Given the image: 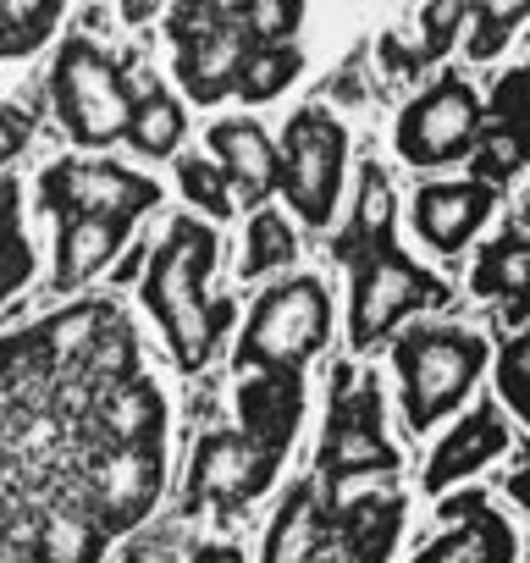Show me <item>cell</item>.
<instances>
[{
	"label": "cell",
	"mask_w": 530,
	"mask_h": 563,
	"mask_svg": "<svg viewBox=\"0 0 530 563\" xmlns=\"http://www.w3.org/2000/svg\"><path fill=\"white\" fill-rule=\"evenodd\" d=\"M321 486L299 481L288 492V503L277 508L272 530H265V552L260 563H316V552L327 547V514H321Z\"/></svg>",
	"instance_id": "ac0fdd59"
},
{
	"label": "cell",
	"mask_w": 530,
	"mask_h": 563,
	"mask_svg": "<svg viewBox=\"0 0 530 563\" xmlns=\"http://www.w3.org/2000/svg\"><path fill=\"white\" fill-rule=\"evenodd\" d=\"M486 365V343L453 327H415L398 338V376H404V420L426 431L448 409L464 404Z\"/></svg>",
	"instance_id": "3957f363"
},
{
	"label": "cell",
	"mask_w": 530,
	"mask_h": 563,
	"mask_svg": "<svg viewBox=\"0 0 530 563\" xmlns=\"http://www.w3.org/2000/svg\"><path fill=\"white\" fill-rule=\"evenodd\" d=\"M84 360V371L89 376H100V382H122V376H133L139 371V343H133V332L122 327V321H100V332L89 338V349L78 354Z\"/></svg>",
	"instance_id": "f1b7e54d"
},
{
	"label": "cell",
	"mask_w": 530,
	"mask_h": 563,
	"mask_svg": "<svg viewBox=\"0 0 530 563\" xmlns=\"http://www.w3.org/2000/svg\"><path fill=\"white\" fill-rule=\"evenodd\" d=\"M172 45H177V73H183V89L194 100H221L232 95L238 84V67L243 56L254 51L249 34L227 18L216 23H194V29H172Z\"/></svg>",
	"instance_id": "8fae6325"
},
{
	"label": "cell",
	"mask_w": 530,
	"mask_h": 563,
	"mask_svg": "<svg viewBox=\"0 0 530 563\" xmlns=\"http://www.w3.org/2000/svg\"><path fill=\"white\" fill-rule=\"evenodd\" d=\"M272 448L249 442L243 431H205L194 448V470H188V503L183 508H205V503H249L265 492V481L277 475Z\"/></svg>",
	"instance_id": "30bf717a"
},
{
	"label": "cell",
	"mask_w": 530,
	"mask_h": 563,
	"mask_svg": "<svg viewBox=\"0 0 530 563\" xmlns=\"http://www.w3.org/2000/svg\"><path fill=\"white\" fill-rule=\"evenodd\" d=\"M464 12H470L464 0H431V7L420 12V34H426V40H420V51H415V56H420V67L448 56V45H453V34H459Z\"/></svg>",
	"instance_id": "836d02e7"
},
{
	"label": "cell",
	"mask_w": 530,
	"mask_h": 563,
	"mask_svg": "<svg viewBox=\"0 0 530 563\" xmlns=\"http://www.w3.org/2000/svg\"><path fill=\"white\" fill-rule=\"evenodd\" d=\"M177 183H183V194L199 205V210H210V216H232V177L221 172V166H210V161H177Z\"/></svg>",
	"instance_id": "4dcf8cb0"
},
{
	"label": "cell",
	"mask_w": 530,
	"mask_h": 563,
	"mask_svg": "<svg viewBox=\"0 0 530 563\" xmlns=\"http://www.w3.org/2000/svg\"><path fill=\"white\" fill-rule=\"evenodd\" d=\"M95 508H100V530H128L150 514L155 492H161V459L155 448H117L111 459L95 464Z\"/></svg>",
	"instance_id": "7c38bea8"
},
{
	"label": "cell",
	"mask_w": 530,
	"mask_h": 563,
	"mask_svg": "<svg viewBox=\"0 0 530 563\" xmlns=\"http://www.w3.org/2000/svg\"><path fill=\"white\" fill-rule=\"evenodd\" d=\"M100 321H106V310H67V316H56V321H45V332H40V343H45V354L51 360H73V354H84L89 349V338L100 332Z\"/></svg>",
	"instance_id": "d6a6232c"
},
{
	"label": "cell",
	"mask_w": 530,
	"mask_h": 563,
	"mask_svg": "<svg viewBox=\"0 0 530 563\" xmlns=\"http://www.w3.org/2000/svg\"><path fill=\"white\" fill-rule=\"evenodd\" d=\"M243 0H177L172 29H194V23H216V18H238Z\"/></svg>",
	"instance_id": "d590c367"
},
{
	"label": "cell",
	"mask_w": 530,
	"mask_h": 563,
	"mask_svg": "<svg viewBox=\"0 0 530 563\" xmlns=\"http://www.w3.org/2000/svg\"><path fill=\"white\" fill-rule=\"evenodd\" d=\"M194 563H243V558H238L232 547H199V552H194Z\"/></svg>",
	"instance_id": "7bdbcfd3"
},
{
	"label": "cell",
	"mask_w": 530,
	"mask_h": 563,
	"mask_svg": "<svg viewBox=\"0 0 530 563\" xmlns=\"http://www.w3.org/2000/svg\"><path fill=\"white\" fill-rule=\"evenodd\" d=\"M426 305H448V288L415 260H404L398 249H376V254L354 260V299H349L354 349H376L404 316H415Z\"/></svg>",
	"instance_id": "8992f818"
},
{
	"label": "cell",
	"mask_w": 530,
	"mask_h": 563,
	"mask_svg": "<svg viewBox=\"0 0 530 563\" xmlns=\"http://www.w3.org/2000/svg\"><path fill=\"white\" fill-rule=\"evenodd\" d=\"M327 327H332V299L321 282L316 276L283 282V288H272L249 310L232 365L238 371H299L327 343Z\"/></svg>",
	"instance_id": "7a4b0ae2"
},
{
	"label": "cell",
	"mask_w": 530,
	"mask_h": 563,
	"mask_svg": "<svg viewBox=\"0 0 530 563\" xmlns=\"http://www.w3.org/2000/svg\"><path fill=\"white\" fill-rule=\"evenodd\" d=\"M470 150H475V183L497 188V183L519 177V166H525V128H503V122H492L486 133H475Z\"/></svg>",
	"instance_id": "4316f807"
},
{
	"label": "cell",
	"mask_w": 530,
	"mask_h": 563,
	"mask_svg": "<svg viewBox=\"0 0 530 563\" xmlns=\"http://www.w3.org/2000/svg\"><path fill=\"white\" fill-rule=\"evenodd\" d=\"M398 470V453L382 437V393L371 376H354V365L332 371V420L321 437V475L332 486V503L360 486L365 475Z\"/></svg>",
	"instance_id": "277c9868"
},
{
	"label": "cell",
	"mask_w": 530,
	"mask_h": 563,
	"mask_svg": "<svg viewBox=\"0 0 530 563\" xmlns=\"http://www.w3.org/2000/svg\"><path fill=\"white\" fill-rule=\"evenodd\" d=\"M100 547H106L100 519H89L78 508H56L51 519H40L34 558L40 563H100Z\"/></svg>",
	"instance_id": "603a6c76"
},
{
	"label": "cell",
	"mask_w": 530,
	"mask_h": 563,
	"mask_svg": "<svg viewBox=\"0 0 530 563\" xmlns=\"http://www.w3.org/2000/svg\"><path fill=\"white\" fill-rule=\"evenodd\" d=\"M294 254H299V238H294V227H288L283 216L260 210V216L249 221V238H243V276L283 271V265H294Z\"/></svg>",
	"instance_id": "d4e9b609"
},
{
	"label": "cell",
	"mask_w": 530,
	"mask_h": 563,
	"mask_svg": "<svg viewBox=\"0 0 530 563\" xmlns=\"http://www.w3.org/2000/svg\"><path fill=\"white\" fill-rule=\"evenodd\" d=\"M56 23V0H0V56L34 51Z\"/></svg>",
	"instance_id": "83f0119b"
},
{
	"label": "cell",
	"mask_w": 530,
	"mask_h": 563,
	"mask_svg": "<svg viewBox=\"0 0 530 563\" xmlns=\"http://www.w3.org/2000/svg\"><path fill=\"white\" fill-rule=\"evenodd\" d=\"M210 150H216V166L232 177L238 199H265L277 188V144L265 139L260 122L249 117H232V122H216L210 128Z\"/></svg>",
	"instance_id": "2e32d148"
},
{
	"label": "cell",
	"mask_w": 530,
	"mask_h": 563,
	"mask_svg": "<svg viewBox=\"0 0 530 563\" xmlns=\"http://www.w3.org/2000/svg\"><path fill=\"white\" fill-rule=\"evenodd\" d=\"M122 249V221L106 216H62V238H56V282L51 288H78L100 265H111V254Z\"/></svg>",
	"instance_id": "d6986e66"
},
{
	"label": "cell",
	"mask_w": 530,
	"mask_h": 563,
	"mask_svg": "<svg viewBox=\"0 0 530 563\" xmlns=\"http://www.w3.org/2000/svg\"><path fill=\"white\" fill-rule=\"evenodd\" d=\"M122 139H133V150H144V155H172L177 139H183V106H177L172 95H150V100H139L133 117H128V133H122Z\"/></svg>",
	"instance_id": "484cf974"
},
{
	"label": "cell",
	"mask_w": 530,
	"mask_h": 563,
	"mask_svg": "<svg viewBox=\"0 0 530 563\" xmlns=\"http://www.w3.org/2000/svg\"><path fill=\"white\" fill-rule=\"evenodd\" d=\"M299 18L305 0H243L238 7V29L249 34V45H288Z\"/></svg>",
	"instance_id": "f546056e"
},
{
	"label": "cell",
	"mask_w": 530,
	"mask_h": 563,
	"mask_svg": "<svg viewBox=\"0 0 530 563\" xmlns=\"http://www.w3.org/2000/svg\"><path fill=\"white\" fill-rule=\"evenodd\" d=\"M51 100L78 144H117L128 133V117H133V100L122 95L111 56L89 40L62 45V56L51 67Z\"/></svg>",
	"instance_id": "5b68a950"
},
{
	"label": "cell",
	"mask_w": 530,
	"mask_h": 563,
	"mask_svg": "<svg viewBox=\"0 0 530 563\" xmlns=\"http://www.w3.org/2000/svg\"><path fill=\"white\" fill-rule=\"evenodd\" d=\"M155 7H161V0H122V12H128L133 23H144V18H150Z\"/></svg>",
	"instance_id": "ee69618b"
},
{
	"label": "cell",
	"mask_w": 530,
	"mask_h": 563,
	"mask_svg": "<svg viewBox=\"0 0 530 563\" xmlns=\"http://www.w3.org/2000/svg\"><path fill=\"white\" fill-rule=\"evenodd\" d=\"M497 393L519 420H530V338L525 332H508V343L497 354Z\"/></svg>",
	"instance_id": "1f68e13d"
},
{
	"label": "cell",
	"mask_w": 530,
	"mask_h": 563,
	"mask_svg": "<svg viewBox=\"0 0 530 563\" xmlns=\"http://www.w3.org/2000/svg\"><path fill=\"white\" fill-rule=\"evenodd\" d=\"M475 294H481V299H503V305L530 294V243H525L519 227H508V232L481 254V265H475Z\"/></svg>",
	"instance_id": "7402d4cb"
},
{
	"label": "cell",
	"mask_w": 530,
	"mask_h": 563,
	"mask_svg": "<svg viewBox=\"0 0 530 563\" xmlns=\"http://www.w3.org/2000/svg\"><path fill=\"white\" fill-rule=\"evenodd\" d=\"M481 133V100L464 78H437L404 117H398V155L415 166H448L470 155Z\"/></svg>",
	"instance_id": "ba28073f"
},
{
	"label": "cell",
	"mask_w": 530,
	"mask_h": 563,
	"mask_svg": "<svg viewBox=\"0 0 530 563\" xmlns=\"http://www.w3.org/2000/svg\"><path fill=\"white\" fill-rule=\"evenodd\" d=\"M316 563H382V552H371V547H360V541H349V536H332V541L316 552Z\"/></svg>",
	"instance_id": "f35d334b"
},
{
	"label": "cell",
	"mask_w": 530,
	"mask_h": 563,
	"mask_svg": "<svg viewBox=\"0 0 530 563\" xmlns=\"http://www.w3.org/2000/svg\"><path fill=\"white\" fill-rule=\"evenodd\" d=\"M519 23H497V18H475V40H470V56L475 62H492L503 45H508V34H514Z\"/></svg>",
	"instance_id": "8d00e7d4"
},
{
	"label": "cell",
	"mask_w": 530,
	"mask_h": 563,
	"mask_svg": "<svg viewBox=\"0 0 530 563\" xmlns=\"http://www.w3.org/2000/svg\"><path fill=\"white\" fill-rule=\"evenodd\" d=\"M299 67H305V56H299L294 45H254V51L243 56L232 89H238L243 100H272V95H283V89L299 78Z\"/></svg>",
	"instance_id": "cb8c5ba5"
},
{
	"label": "cell",
	"mask_w": 530,
	"mask_h": 563,
	"mask_svg": "<svg viewBox=\"0 0 530 563\" xmlns=\"http://www.w3.org/2000/svg\"><path fill=\"white\" fill-rule=\"evenodd\" d=\"M492 205H497V194L475 177L470 183H431V188L415 194V227L431 249L459 254L475 238V227L492 216Z\"/></svg>",
	"instance_id": "4fadbf2b"
},
{
	"label": "cell",
	"mask_w": 530,
	"mask_h": 563,
	"mask_svg": "<svg viewBox=\"0 0 530 563\" xmlns=\"http://www.w3.org/2000/svg\"><path fill=\"white\" fill-rule=\"evenodd\" d=\"M18 243V188L0 183V249Z\"/></svg>",
	"instance_id": "60d3db41"
},
{
	"label": "cell",
	"mask_w": 530,
	"mask_h": 563,
	"mask_svg": "<svg viewBox=\"0 0 530 563\" xmlns=\"http://www.w3.org/2000/svg\"><path fill=\"white\" fill-rule=\"evenodd\" d=\"M393 221H398V199L387 188V172L365 166L360 172V194H354V221L338 238V260L354 265V260H365L376 249H393Z\"/></svg>",
	"instance_id": "44dd1931"
},
{
	"label": "cell",
	"mask_w": 530,
	"mask_h": 563,
	"mask_svg": "<svg viewBox=\"0 0 530 563\" xmlns=\"http://www.w3.org/2000/svg\"><path fill=\"white\" fill-rule=\"evenodd\" d=\"M100 426L117 448H155L161 426H166V409H161V393L144 382V376H122L106 387L100 398Z\"/></svg>",
	"instance_id": "ffe728a7"
},
{
	"label": "cell",
	"mask_w": 530,
	"mask_h": 563,
	"mask_svg": "<svg viewBox=\"0 0 530 563\" xmlns=\"http://www.w3.org/2000/svg\"><path fill=\"white\" fill-rule=\"evenodd\" d=\"M343 150L349 133L327 117V111H299L277 144V188L294 199L299 221L327 227L338 210V188H343Z\"/></svg>",
	"instance_id": "52a82bcc"
},
{
	"label": "cell",
	"mask_w": 530,
	"mask_h": 563,
	"mask_svg": "<svg viewBox=\"0 0 530 563\" xmlns=\"http://www.w3.org/2000/svg\"><path fill=\"white\" fill-rule=\"evenodd\" d=\"M29 265H34V260H29V249H23V243H7V249H0V299H7V294L18 288V282L29 276Z\"/></svg>",
	"instance_id": "ab89813d"
},
{
	"label": "cell",
	"mask_w": 530,
	"mask_h": 563,
	"mask_svg": "<svg viewBox=\"0 0 530 563\" xmlns=\"http://www.w3.org/2000/svg\"><path fill=\"white\" fill-rule=\"evenodd\" d=\"M40 188H45V210H56V216H106V221H122V227L161 199V188L150 177H133V172L106 166V161H95V166L62 161V166L45 172Z\"/></svg>",
	"instance_id": "9c48e42d"
},
{
	"label": "cell",
	"mask_w": 530,
	"mask_h": 563,
	"mask_svg": "<svg viewBox=\"0 0 530 563\" xmlns=\"http://www.w3.org/2000/svg\"><path fill=\"white\" fill-rule=\"evenodd\" d=\"M128 563H166V558H161V552H133Z\"/></svg>",
	"instance_id": "f6af8a7d"
},
{
	"label": "cell",
	"mask_w": 530,
	"mask_h": 563,
	"mask_svg": "<svg viewBox=\"0 0 530 563\" xmlns=\"http://www.w3.org/2000/svg\"><path fill=\"white\" fill-rule=\"evenodd\" d=\"M503 448H508V420H503V409L475 404V409L453 426V437L431 453V464H426V486L442 492V486L464 481L470 470H481L486 459H497Z\"/></svg>",
	"instance_id": "e0dca14e"
},
{
	"label": "cell",
	"mask_w": 530,
	"mask_h": 563,
	"mask_svg": "<svg viewBox=\"0 0 530 563\" xmlns=\"http://www.w3.org/2000/svg\"><path fill=\"white\" fill-rule=\"evenodd\" d=\"M470 12H481V18H497V23H519L525 18V0H464Z\"/></svg>",
	"instance_id": "b9f144b4"
},
{
	"label": "cell",
	"mask_w": 530,
	"mask_h": 563,
	"mask_svg": "<svg viewBox=\"0 0 530 563\" xmlns=\"http://www.w3.org/2000/svg\"><path fill=\"white\" fill-rule=\"evenodd\" d=\"M210 265H216L210 227L177 221L166 232V243L155 249L150 276H144V305L161 316L166 343H172V354H177L183 371H205L210 354H216V343H221V327L232 321V305L227 299H205Z\"/></svg>",
	"instance_id": "6da1fadb"
},
{
	"label": "cell",
	"mask_w": 530,
	"mask_h": 563,
	"mask_svg": "<svg viewBox=\"0 0 530 563\" xmlns=\"http://www.w3.org/2000/svg\"><path fill=\"white\" fill-rule=\"evenodd\" d=\"M448 514L459 519V530L437 536L415 563H508L514 558V530L486 508V497H453Z\"/></svg>",
	"instance_id": "9a60e30c"
},
{
	"label": "cell",
	"mask_w": 530,
	"mask_h": 563,
	"mask_svg": "<svg viewBox=\"0 0 530 563\" xmlns=\"http://www.w3.org/2000/svg\"><path fill=\"white\" fill-rule=\"evenodd\" d=\"M525 84H530V73H525V67H514V73H508V78L492 89V106H486V117H492V122H503V128H525V106H519Z\"/></svg>",
	"instance_id": "e575fe53"
},
{
	"label": "cell",
	"mask_w": 530,
	"mask_h": 563,
	"mask_svg": "<svg viewBox=\"0 0 530 563\" xmlns=\"http://www.w3.org/2000/svg\"><path fill=\"white\" fill-rule=\"evenodd\" d=\"M238 409H243V437L283 453L299 431V415H305V376L299 371H254L238 393Z\"/></svg>",
	"instance_id": "5bb4252c"
},
{
	"label": "cell",
	"mask_w": 530,
	"mask_h": 563,
	"mask_svg": "<svg viewBox=\"0 0 530 563\" xmlns=\"http://www.w3.org/2000/svg\"><path fill=\"white\" fill-rule=\"evenodd\" d=\"M34 133V117L29 111H0V166H7Z\"/></svg>",
	"instance_id": "74e56055"
}]
</instances>
